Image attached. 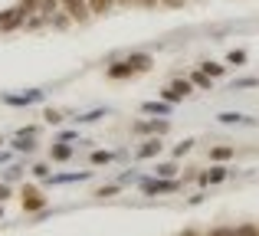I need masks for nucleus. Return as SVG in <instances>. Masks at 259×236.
I'll use <instances>...</instances> for the list:
<instances>
[{
	"label": "nucleus",
	"mask_w": 259,
	"mask_h": 236,
	"mask_svg": "<svg viewBox=\"0 0 259 236\" xmlns=\"http://www.w3.org/2000/svg\"><path fill=\"white\" fill-rule=\"evenodd\" d=\"M138 191L145 194V197H164V194H177L181 191V180L177 177H141L138 180Z\"/></svg>",
	"instance_id": "nucleus-1"
},
{
	"label": "nucleus",
	"mask_w": 259,
	"mask_h": 236,
	"mask_svg": "<svg viewBox=\"0 0 259 236\" xmlns=\"http://www.w3.org/2000/svg\"><path fill=\"white\" fill-rule=\"evenodd\" d=\"M43 99H46L43 89H26V92H4V96H0V102L10 105V109H26V105L43 102Z\"/></svg>",
	"instance_id": "nucleus-2"
},
{
	"label": "nucleus",
	"mask_w": 259,
	"mask_h": 236,
	"mask_svg": "<svg viewBox=\"0 0 259 236\" xmlns=\"http://www.w3.org/2000/svg\"><path fill=\"white\" fill-rule=\"evenodd\" d=\"M20 204H23V213H39V210H46L50 200H46L33 184H23V191H20Z\"/></svg>",
	"instance_id": "nucleus-3"
},
{
	"label": "nucleus",
	"mask_w": 259,
	"mask_h": 236,
	"mask_svg": "<svg viewBox=\"0 0 259 236\" xmlns=\"http://www.w3.org/2000/svg\"><path fill=\"white\" fill-rule=\"evenodd\" d=\"M59 7H63V10L72 17V23H79V26L92 20V10H89V0H59Z\"/></svg>",
	"instance_id": "nucleus-4"
},
{
	"label": "nucleus",
	"mask_w": 259,
	"mask_h": 236,
	"mask_svg": "<svg viewBox=\"0 0 259 236\" xmlns=\"http://www.w3.org/2000/svg\"><path fill=\"white\" fill-rule=\"evenodd\" d=\"M105 76L112 79V82H125V79L138 76V72H135V66L128 63V56H125V59H115V63H108V66H105Z\"/></svg>",
	"instance_id": "nucleus-5"
},
{
	"label": "nucleus",
	"mask_w": 259,
	"mask_h": 236,
	"mask_svg": "<svg viewBox=\"0 0 259 236\" xmlns=\"http://www.w3.org/2000/svg\"><path fill=\"white\" fill-rule=\"evenodd\" d=\"M230 174H233V167H227V164H213L210 171L197 174V180H200V187H217V184H223Z\"/></svg>",
	"instance_id": "nucleus-6"
},
{
	"label": "nucleus",
	"mask_w": 259,
	"mask_h": 236,
	"mask_svg": "<svg viewBox=\"0 0 259 236\" xmlns=\"http://www.w3.org/2000/svg\"><path fill=\"white\" fill-rule=\"evenodd\" d=\"M171 112H174V105H171V102H164V99H151V102H141V115H148V118H171Z\"/></svg>",
	"instance_id": "nucleus-7"
},
{
	"label": "nucleus",
	"mask_w": 259,
	"mask_h": 236,
	"mask_svg": "<svg viewBox=\"0 0 259 236\" xmlns=\"http://www.w3.org/2000/svg\"><path fill=\"white\" fill-rule=\"evenodd\" d=\"M76 154V145H66V141H53L50 145V164H66Z\"/></svg>",
	"instance_id": "nucleus-8"
},
{
	"label": "nucleus",
	"mask_w": 259,
	"mask_h": 236,
	"mask_svg": "<svg viewBox=\"0 0 259 236\" xmlns=\"http://www.w3.org/2000/svg\"><path fill=\"white\" fill-rule=\"evenodd\" d=\"M10 148H13V154H33L39 148V141H36V134H17L10 141Z\"/></svg>",
	"instance_id": "nucleus-9"
},
{
	"label": "nucleus",
	"mask_w": 259,
	"mask_h": 236,
	"mask_svg": "<svg viewBox=\"0 0 259 236\" xmlns=\"http://www.w3.org/2000/svg\"><path fill=\"white\" fill-rule=\"evenodd\" d=\"M161 148H164V145H161V138H158V134H151V138L135 151V158H138V161H151V158H158V154H161Z\"/></svg>",
	"instance_id": "nucleus-10"
},
{
	"label": "nucleus",
	"mask_w": 259,
	"mask_h": 236,
	"mask_svg": "<svg viewBox=\"0 0 259 236\" xmlns=\"http://www.w3.org/2000/svg\"><path fill=\"white\" fill-rule=\"evenodd\" d=\"M92 177V171H69V174H53L46 184L50 187H59V184H79V180H89Z\"/></svg>",
	"instance_id": "nucleus-11"
},
{
	"label": "nucleus",
	"mask_w": 259,
	"mask_h": 236,
	"mask_svg": "<svg viewBox=\"0 0 259 236\" xmlns=\"http://www.w3.org/2000/svg\"><path fill=\"white\" fill-rule=\"evenodd\" d=\"M217 121H220V125H249V128L256 125V118L243 115V112H220V115H217Z\"/></svg>",
	"instance_id": "nucleus-12"
},
{
	"label": "nucleus",
	"mask_w": 259,
	"mask_h": 236,
	"mask_svg": "<svg viewBox=\"0 0 259 236\" xmlns=\"http://www.w3.org/2000/svg\"><path fill=\"white\" fill-rule=\"evenodd\" d=\"M128 63L135 66V72H148V69H154L151 53H128Z\"/></svg>",
	"instance_id": "nucleus-13"
},
{
	"label": "nucleus",
	"mask_w": 259,
	"mask_h": 236,
	"mask_svg": "<svg viewBox=\"0 0 259 236\" xmlns=\"http://www.w3.org/2000/svg\"><path fill=\"white\" fill-rule=\"evenodd\" d=\"M187 79H190V82H194V89H200V92H210V89H213V82H217V79H210L207 72L200 69V66H197V69L190 72Z\"/></svg>",
	"instance_id": "nucleus-14"
},
{
	"label": "nucleus",
	"mask_w": 259,
	"mask_h": 236,
	"mask_svg": "<svg viewBox=\"0 0 259 236\" xmlns=\"http://www.w3.org/2000/svg\"><path fill=\"white\" fill-rule=\"evenodd\" d=\"M207 158L213 161V164H223V161H230V158H233V145H217V148H210V151H207Z\"/></svg>",
	"instance_id": "nucleus-15"
},
{
	"label": "nucleus",
	"mask_w": 259,
	"mask_h": 236,
	"mask_svg": "<svg viewBox=\"0 0 259 236\" xmlns=\"http://www.w3.org/2000/svg\"><path fill=\"white\" fill-rule=\"evenodd\" d=\"M200 69L207 72L210 79H223V76H227V69H230V66H227V63H213V59H207V63H200Z\"/></svg>",
	"instance_id": "nucleus-16"
},
{
	"label": "nucleus",
	"mask_w": 259,
	"mask_h": 236,
	"mask_svg": "<svg viewBox=\"0 0 259 236\" xmlns=\"http://www.w3.org/2000/svg\"><path fill=\"white\" fill-rule=\"evenodd\" d=\"M115 4L118 0H89V10H92V17H108Z\"/></svg>",
	"instance_id": "nucleus-17"
},
{
	"label": "nucleus",
	"mask_w": 259,
	"mask_h": 236,
	"mask_svg": "<svg viewBox=\"0 0 259 236\" xmlns=\"http://www.w3.org/2000/svg\"><path fill=\"white\" fill-rule=\"evenodd\" d=\"M243 89H259V76H240L230 82V92H243Z\"/></svg>",
	"instance_id": "nucleus-18"
},
{
	"label": "nucleus",
	"mask_w": 259,
	"mask_h": 236,
	"mask_svg": "<svg viewBox=\"0 0 259 236\" xmlns=\"http://www.w3.org/2000/svg\"><path fill=\"white\" fill-rule=\"evenodd\" d=\"M50 26H53V30H69V26H72V17L63 10V7H59V10L50 17Z\"/></svg>",
	"instance_id": "nucleus-19"
},
{
	"label": "nucleus",
	"mask_w": 259,
	"mask_h": 236,
	"mask_svg": "<svg viewBox=\"0 0 259 236\" xmlns=\"http://www.w3.org/2000/svg\"><path fill=\"white\" fill-rule=\"evenodd\" d=\"M115 158H118V154H112V151H102V148H95V151L89 154V161H92V167H105V164H112Z\"/></svg>",
	"instance_id": "nucleus-20"
},
{
	"label": "nucleus",
	"mask_w": 259,
	"mask_h": 236,
	"mask_svg": "<svg viewBox=\"0 0 259 236\" xmlns=\"http://www.w3.org/2000/svg\"><path fill=\"white\" fill-rule=\"evenodd\" d=\"M171 89L177 92V99H181V102L194 96V82H190V79H174V82H171Z\"/></svg>",
	"instance_id": "nucleus-21"
},
{
	"label": "nucleus",
	"mask_w": 259,
	"mask_h": 236,
	"mask_svg": "<svg viewBox=\"0 0 259 236\" xmlns=\"http://www.w3.org/2000/svg\"><path fill=\"white\" fill-rule=\"evenodd\" d=\"M246 59H249V53H246V50H230V53H227V66H233V69L246 66Z\"/></svg>",
	"instance_id": "nucleus-22"
},
{
	"label": "nucleus",
	"mask_w": 259,
	"mask_h": 236,
	"mask_svg": "<svg viewBox=\"0 0 259 236\" xmlns=\"http://www.w3.org/2000/svg\"><path fill=\"white\" fill-rule=\"evenodd\" d=\"M177 171H181V167H177L174 161H167V164H154V177H177Z\"/></svg>",
	"instance_id": "nucleus-23"
},
{
	"label": "nucleus",
	"mask_w": 259,
	"mask_h": 236,
	"mask_svg": "<svg viewBox=\"0 0 259 236\" xmlns=\"http://www.w3.org/2000/svg\"><path fill=\"white\" fill-rule=\"evenodd\" d=\"M118 191H121V184L115 180V184H105V187H99V191H95V197H99V200H108V197H115Z\"/></svg>",
	"instance_id": "nucleus-24"
},
{
	"label": "nucleus",
	"mask_w": 259,
	"mask_h": 236,
	"mask_svg": "<svg viewBox=\"0 0 259 236\" xmlns=\"http://www.w3.org/2000/svg\"><path fill=\"white\" fill-rule=\"evenodd\" d=\"M167 131H171V121L167 118H151V134L161 138V134H167Z\"/></svg>",
	"instance_id": "nucleus-25"
},
{
	"label": "nucleus",
	"mask_w": 259,
	"mask_h": 236,
	"mask_svg": "<svg viewBox=\"0 0 259 236\" xmlns=\"http://www.w3.org/2000/svg\"><path fill=\"white\" fill-rule=\"evenodd\" d=\"M108 115V109H95V112H85V115H79L76 121L79 125H85V121H99V118H105Z\"/></svg>",
	"instance_id": "nucleus-26"
},
{
	"label": "nucleus",
	"mask_w": 259,
	"mask_h": 236,
	"mask_svg": "<svg viewBox=\"0 0 259 236\" xmlns=\"http://www.w3.org/2000/svg\"><path fill=\"white\" fill-rule=\"evenodd\" d=\"M56 10H59V0H39V13L43 17H53Z\"/></svg>",
	"instance_id": "nucleus-27"
},
{
	"label": "nucleus",
	"mask_w": 259,
	"mask_h": 236,
	"mask_svg": "<svg viewBox=\"0 0 259 236\" xmlns=\"http://www.w3.org/2000/svg\"><path fill=\"white\" fill-rule=\"evenodd\" d=\"M33 177H39V180H50V177H53L50 164H46V161H43V164H33Z\"/></svg>",
	"instance_id": "nucleus-28"
},
{
	"label": "nucleus",
	"mask_w": 259,
	"mask_h": 236,
	"mask_svg": "<svg viewBox=\"0 0 259 236\" xmlns=\"http://www.w3.org/2000/svg\"><path fill=\"white\" fill-rule=\"evenodd\" d=\"M20 177H23V167H20V164H10L4 171V180H7V184H10V180H20Z\"/></svg>",
	"instance_id": "nucleus-29"
},
{
	"label": "nucleus",
	"mask_w": 259,
	"mask_h": 236,
	"mask_svg": "<svg viewBox=\"0 0 259 236\" xmlns=\"http://www.w3.org/2000/svg\"><path fill=\"white\" fill-rule=\"evenodd\" d=\"M43 118H46V125H63V121H66V118H63V112H56V109H46V112H43Z\"/></svg>",
	"instance_id": "nucleus-30"
},
{
	"label": "nucleus",
	"mask_w": 259,
	"mask_h": 236,
	"mask_svg": "<svg viewBox=\"0 0 259 236\" xmlns=\"http://www.w3.org/2000/svg\"><path fill=\"white\" fill-rule=\"evenodd\" d=\"M190 148H194V141H190V138H184V141H181V145H174V151H171V154H174V158H177V161H181V158H184V154H187V151H190Z\"/></svg>",
	"instance_id": "nucleus-31"
},
{
	"label": "nucleus",
	"mask_w": 259,
	"mask_h": 236,
	"mask_svg": "<svg viewBox=\"0 0 259 236\" xmlns=\"http://www.w3.org/2000/svg\"><path fill=\"white\" fill-rule=\"evenodd\" d=\"M132 131H135V134H151V118L135 121V125H132Z\"/></svg>",
	"instance_id": "nucleus-32"
},
{
	"label": "nucleus",
	"mask_w": 259,
	"mask_h": 236,
	"mask_svg": "<svg viewBox=\"0 0 259 236\" xmlns=\"http://www.w3.org/2000/svg\"><path fill=\"white\" fill-rule=\"evenodd\" d=\"M236 233H240V236H259V226L256 223H240V226H236Z\"/></svg>",
	"instance_id": "nucleus-33"
},
{
	"label": "nucleus",
	"mask_w": 259,
	"mask_h": 236,
	"mask_svg": "<svg viewBox=\"0 0 259 236\" xmlns=\"http://www.w3.org/2000/svg\"><path fill=\"white\" fill-rule=\"evenodd\" d=\"M56 141H66V145H69V141H79V131H76V128H69V131H59Z\"/></svg>",
	"instance_id": "nucleus-34"
},
{
	"label": "nucleus",
	"mask_w": 259,
	"mask_h": 236,
	"mask_svg": "<svg viewBox=\"0 0 259 236\" xmlns=\"http://www.w3.org/2000/svg\"><path fill=\"white\" fill-rule=\"evenodd\" d=\"M138 180H141V177H138V174H135V171H125V174H121V177H118V184L125 187V184H138Z\"/></svg>",
	"instance_id": "nucleus-35"
},
{
	"label": "nucleus",
	"mask_w": 259,
	"mask_h": 236,
	"mask_svg": "<svg viewBox=\"0 0 259 236\" xmlns=\"http://www.w3.org/2000/svg\"><path fill=\"white\" fill-rule=\"evenodd\" d=\"M20 7H23L30 17H33V13H39V0H20Z\"/></svg>",
	"instance_id": "nucleus-36"
},
{
	"label": "nucleus",
	"mask_w": 259,
	"mask_h": 236,
	"mask_svg": "<svg viewBox=\"0 0 259 236\" xmlns=\"http://www.w3.org/2000/svg\"><path fill=\"white\" fill-rule=\"evenodd\" d=\"M13 197V191H10V184L7 180H0V204H7V200Z\"/></svg>",
	"instance_id": "nucleus-37"
},
{
	"label": "nucleus",
	"mask_w": 259,
	"mask_h": 236,
	"mask_svg": "<svg viewBox=\"0 0 259 236\" xmlns=\"http://www.w3.org/2000/svg\"><path fill=\"white\" fill-rule=\"evenodd\" d=\"M184 4H187V0H161V7H167V10H181Z\"/></svg>",
	"instance_id": "nucleus-38"
},
{
	"label": "nucleus",
	"mask_w": 259,
	"mask_h": 236,
	"mask_svg": "<svg viewBox=\"0 0 259 236\" xmlns=\"http://www.w3.org/2000/svg\"><path fill=\"white\" fill-rule=\"evenodd\" d=\"M158 4H161V0H138V7H145V10H154Z\"/></svg>",
	"instance_id": "nucleus-39"
},
{
	"label": "nucleus",
	"mask_w": 259,
	"mask_h": 236,
	"mask_svg": "<svg viewBox=\"0 0 259 236\" xmlns=\"http://www.w3.org/2000/svg\"><path fill=\"white\" fill-rule=\"evenodd\" d=\"M181 236H203V233H200V230H194V226H187V230H184Z\"/></svg>",
	"instance_id": "nucleus-40"
},
{
	"label": "nucleus",
	"mask_w": 259,
	"mask_h": 236,
	"mask_svg": "<svg viewBox=\"0 0 259 236\" xmlns=\"http://www.w3.org/2000/svg\"><path fill=\"white\" fill-rule=\"evenodd\" d=\"M10 161V151H0V164H7Z\"/></svg>",
	"instance_id": "nucleus-41"
},
{
	"label": "nucleus",
	"mask_w": 259,
	"mask_h": 236,
	"mask_svg": "<svg viewBox=\"0 0 259 236\" xmlns=\"http://www.w3.org/2000/svg\"><path fill=\"white\" fill-rule=\"evenodd\" d=\"M118 4H121V7H128V4H138V0H118Z\"/></svg>",
	"instance_id": "nucleus-42"
},
{
	"label": "nucleus",
	"mask_w": 259,
	"mask_h": 236,
	"mask_svg": "<svg viewBox=\"0 0 259 236\" xmlns=\"http://www.w3.org/2000/svg\"><path fill=\"white\" fill-rule=\"evenodd\" d=\"M0 223H4V204H0Z\"/></svg>",
	"instance_id": "nucleus-43"
},
{
	"label": "nucleus",
	"mask_w": 259,
	"mask_h": 236,
	"mask_svg": "<svg viewBox=\"0 0 259 236\" xmlns=\"http://www.w3.org/2000/svg\"><path fill=\"white\" fill-rule=\"evenodd\" d=\"M0 145H7V141H4V134H0Z\"/></svg>",
	"instance_id": "nucleus-44"
}]
</instances>
